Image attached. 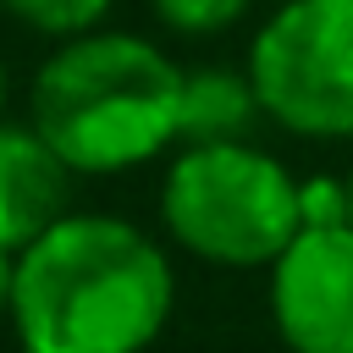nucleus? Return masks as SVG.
Returning a JSON list of instances; mask_svg holds the SVG:
<instances>
[{
  "label": "nucleus",
  "mask_w": 353,
  "mask_h": 353,
  "mask_svg": "<svg viewBox=\"0 0 353 353\" xmlns=\"http://www.w3.org/2000/svg\"><path fill=\"white\" fill-rule=\"evenodd\" d=\"M270 320L287 353H353V221L303 226L281 248Z\"/></svg>",
  "instance_id": "39448f33"
},
{
  "label": "nucleus",
  "mask_w": 353,
  "mask_h": 353,
  "mask_svg": "<svg viewBox=\"0 0 353 353\" xmlns=\"http://www.w3.org/2000/svg\"><path fill=\"white\" fill-rule=\"evenodd\" d=\"M11 292H17V254L0 248V320H11Z\"/></svg>",
  "instance_id": "9b49d317"
},
{
  "label": "nucleus",
  "mask_w": 353,
  "mask_h": 353,
  "mask_svg": "<svg viewBox=\"0 0 353 353\" xmlns=\"http://www.w3.org/2000/svg\"><path fill=\"white\" fill-rule=\"evenodd\" d=\"M0 116H6V61H0Z\"/></svg>",
  "instance_id": "f8f14e48"
},
{
  "label": "nucleus",
  "mask_w": 353,
  "mask_h": 353,
  "mask_svg": "<svg viewBox=\"0 0 353 353\" xmlns=\"http://www.w3.org/2000/svg\"><path fill=\"white\" fill-rule=\"evenodd\" d=\"M72 165L44 143V132L0 121V248L22 254L33 237H44L72 199Z\"/></svg>",
  "instance_id": "423d86ee"
},
{
  "label": "nucleus",
  "mask_w": 353,
  "mask_h": 353,
  "mask_svg": "<svg viewBox=\"0 0 353 353\" xmlns=\"http://www.w3.org/2000/svg\"><path fill=\"white\" fill-rule=\"evenodd\" d=\"M298 204H303V226L347 221V176H309L298 188Z\"/></svg>",
  "instance_id": "9d476101"
},
{
  "label": "nucleus",
  "mask_w": 353,
  "mask_h": 353,
  "mask_svg": "<svg viewBox=\"0 0 353 353\" xmlns=\"http://www.w3.org/2000/svg\"><path fill=\"white\" fill-rule=\"evenodd\" d=\"M176 309L165 248L121 221L66 210L17 254L11 331L22 353H143Z\"/></svg>",
  "instance_id": "f257e3e1"
},
{
  "label": "nucleus",
  "mask_w": 353,
  "mask_h": 353,
  "mask_svg": "<svg viewBox=\"0 0 353 353\" xmlns=\"http://www.w3.org/2000/svg\"><path fill=\"white\" fill-rule=\"evenodd\" d=\"M154 17L171 28V33H188V39H204V33H221L232 28L254 0H149Z\"/></svg>",
  "instance_id": "1a4fd4ad"
},
{
  "label": "nucleus",
  "mask_w": 353,
  "mask_h": 353,
  "mask_svg": "<svg viewBox=\"0 0 353 353\" xmlns=\"http://www.w3.org/2000/svg\"><path fill=\"white\" fill-rule=\"evenodd\" d=\"M182 66L138 33L61 39L28 83V121L77 176H116L182 143Z\"/></svg>",
  "instance_id": "f03ea898"
},
{
  "label": "nucleus",
  "mask_w": 353,
  "mask_h": 353,
  "mask_svg": "<svg viewBox=\"0 0 353 353\" xmlns=\"http://www.w3.org/2000/svg\"><path fill=\"white\" fill-rule=\"evenodd\" d=\"M298 188L303 182L248 138L182 143L160 176V226L204 265L259 270L303 232Z\"/></svg>",
  "instance_id": "7ed1b4c3"
},
{
  "label": "nucleus",
  "mask_w": 353,
  "mask_h": 353,
  "mask_svg": "<svg viewBox=\"0 0 353 353\" xmlns=\"http://www.w3.org/2000/svg\"><path fill=\"white\" fill-rule=\"evenodd\" d=\"M254 116H265V105L248 66H193L182 77V143L248 138Z\"/></svg>",
  "instance_id": "0eeeda50"
},
{
  "label": "nucleus",
  "mask_w": 353,
  "mask_h": 353,
  "mask_svg": "<svg viewBox=\"0 0 353 353\" xmlns=\"http://www.w3.org/2000/svg\"><path fill=\"white\" fill-rule=\"evenodd\" d=\"M243 66L281 132L353 138V0L276 6Z\"/></svg>",
  "instance_id": "20e7f679"
},
{
  "label": "nucleus",
  "mask_w": 353,
  "mask_h": 353,
  "mask_svg": "<svg viewBox=\"0 0 353 353\" xmlns=\"http://www.w3.org/2000/svg\"><path fill=\"white\" fill-rule=\"evenodd\" d=\"M0 6L44 39H77V33H94L116 0H0Z\"/></svg>",
  "instance_id": "6e6552de"
},
{
  "label": "nucleus",
  "mask_w": 353,
  "mask_h": 353,
  "mask_svg": "<svg viewBox=\"0 0 353 353\" xmlns=\"http://www.w3.org/2000/svg\"><path fill=\"white\" fill-rule=\"evenodd\" d=\"M347 221H353V171H347Z\"/></svg>",
  "instance_id": "ddd939ff"
}]
</instances>
